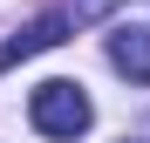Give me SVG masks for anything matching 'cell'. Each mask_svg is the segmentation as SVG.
<instances>
[{"mask_svg": "<svg viewBox=\"0 0 150 143\" xmlns=\"http://www.w3.org/2000/svg\"><path fill=\"white\" fill-rule=\"evenodd\" d=\"M28 123H34L41 136H55V143H75V136L96 123V109H89L82 82H41V89L28 95Z\"/></svg>", "mask_w": 150, "mask_h": 143, "instance_id": "1", "label": "cell"}, {"mask_svg": "<svg viewBox=\"0 0 150 143\" xmlns=\"http://www.w3.org/2000/svg\"><path fill=\"white\" fill-rule=\"evenodd\" d=\"M68 34V14H41V20H28V27H21L7 48H0V75H7L14 61H28V55H41V48H55Z\"/></svg>", "mask_w": 150, "mask_h": 143, "instance_id": "2", "label": "cell"}, {"mask_svg": "<svg viewBox=\"0 0 150 143\" xmlns=\"http://www.w3.org/2000/svg\"><path fill=\"white\" fill-rule=\"evenodd\" d=\"M109 61H116V75L150 82V27H116L109 34Z\"/></svg>", "mask_w": 150, "mask_h": 143, "instance_id": "3", "label": "cell"}, {"mask_svg": "<svg viewBox=\"0 0 150 143\" xmlns=\"http://www.w3.org/2000/svg\"><path fill=\"white\" fill-rule=\"evenodd\" d=\"M123 0H68V20L82 27V20H103V14H116Z\"/></svg>", "mask_w": 150, "mask_h": 143, "instance_id": "4", "label": "cell"}]
</instances>
